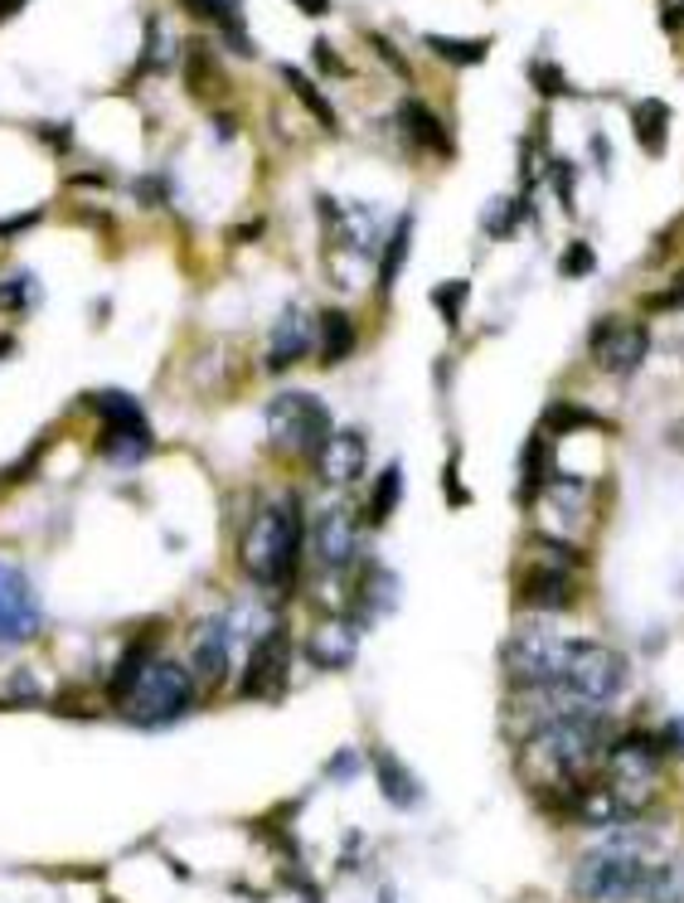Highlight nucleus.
<instances>
[{"mask_svg":"<svg viewBox=\"0 0 684 903\" xmlns=\"http://www.w3.org/2000/svg\"><path fill=\"white\" fill-rule=\"evenodd\" d=\"M631 127H637V141L645 156H665V141H670V107L661 97H645V103L631 107Z\"/></svg>","mask_w":684,"mask_h":903,"instance_id":"obj_20","label":"nucleus"},{"mask_svg":"<svg viewBox=\"0 0 684 903\" xmlns=\"http://www.w3.org/2000/svg\"><path fill=\"white\" fill-rule=\"evenodd\" d=\"M354 346H360V331H354V316L340 311V307H325L321 321H316V355H321V364H340L354 355Z\"/></svg>","mask_w":684,"mask_h":903,"instance_id":"obj_19","label":"nucleus"},{"mask_svg":"<svg viewBox=\"0 0 684 903\" xmlns=\"http://www.w3.org/2000/svg\"><path fill=\"white\" fill-rule=\"evenodd\" d=\"M301 549H307V510L297 496H272L253 510L238 540V564L258 588L282 593L301 578Z\"/></svg>","mask_w":684,"mask_h":903,"instance_id":"obj_4","label":"nucleus"},{"mask_svg":"<svg viewBox=\"0 0 684 903\" xmlns=\"http://www.w3.org/2000/svg\"><path fill=\"white\" fill-rule=\"evenodd\" d=\"M467 297H471V283L467 277H451V283H437L432 287V307H437V316L457 331L461 326V316H467Z\"/></svg>","mask_w":684,"mask_h":903,"instance_id":"obj_26","label":"nucleus"},{"mask_svg":"<svg viewBox=\"0 0 684 903\" xmlns=\"http://www.w3.org/2000/svg\"><path fill=\"white\" fill-rule=\"evenodd\" d=\"M194 700H200V680H194L190 661L156 656V661L141 670V680L131 686V694L117 704V710L127 714L137 729H170L175 719H185L194 710Z\"/></svg>","mask_w":684,"mask_h":903,"instance_id":"obj_5","label":"nucleus"},{"mask_svg":"<svg viewBox=\"0 0 684 903\" xmlns=\"http://www.w3.org/2000/svg\"><path fill=\"white\" fill-rule=\"evenodd\" d=\"M354 758H360V753H354V748H340L335 758H331V767H325V773H331V777H340V783H345V777H354V773H360V763H354Z\"/></svg>","mask_w":684,"mask_h":903,"instance_id":"obj_35","label":"nucleus"},{"mask_svg":"<svg viewBox=\"0 0 684 903\" xmlns=\"http://www.w3.org/2000/svg\"><path fill=\"white\" fill-rule=\"evenodd\" d=\"M331 433H335L331 408H325L311 389H287V394H277L272 404H267V443L282 452V457L316 461Z\"/></svg>","mask_w":684,"mask_h":903,"instance_id":"obj_6","label":"nucleus"},{"mask_svg":"<svg viewBox=\"0 0 684 903\" xmlns=\"http://www.w3.org/2000/svg\"><path fill=\"white\" fill-rule=\"evenodd\" d=\"M592 267H597V253H592V243H568L564 248V258H558V277H592Z\"/></svg>","mask_w":684,"mask_h":903,"instance_id":"obj_30","label":"nucleus"},{"mask_svg":"<svg viewBox=\"0 0 684 903\" xmlns=\"http://www.w3.org/2000/svg\"><path fill=\"white\" fill-rule=\"evenodd\" d=\"M364 467H370V437L360 428H335L325 437L321 457H316V476H321V486H331V491L354 486L364 476Z\"/></svg>","mask_w":684,"mask_h":903,"instance_id":"obj_11","label":"nucleus"},{"mask_svg":"<svg viewBox=\"0 0 684 903\" xmlns=\"http://www.w3.org/2000/svg\"><path fill=\"white\" fill-rule=\"evenodd\" d=\"M661 739H665L670 758H684V714H675V719H665V724H661Z\"/></svg>","mask_w":684,"mask_h":903,"instance_id":"obj_34","label":"nucleus"},{"mask_svg":"<svg viewBox=\"0 0 684 903\" xmlns=\"http://www.w3.org/2000/svg\"><path fill=\"white\" fill-rule=\"evenodd\" d=\"M530 78L539 83V93H544V97H558V93L568 88V83L558 78V68H554V64H544V59H539V64H530Z\"/></svg>","mask_w":684,"mask_h":903,"instance_id":"obj_32","label":"nucleus"},{"mask_svg":"<svg viewBox=\"0 0 684 903\" xmlns=\"http://www.w3.org/2000/svg\"><path fill=\"white\" fill-rule=\"evenodd\" d=\"M568 894L578 903H684V864L651 826H621L573 860Z\"/></svg>","mask_w":684,"mask_h":903,"instance_id":"obj_2","label":"nucleus"},{"mask_svg":"<svg viewBox=\"0 0 684 903\" xmlns=\"http://www.w3.org/2000/svg\"><path fill=\"white\" fill-rule=\"evenodd\" d=\"M30 291H34L30 277H10V283H0V311H24L30 307Z\"/></svg>","mask_w":684,"mask_h":903,"instance_id":"obj_31","label":"nucleus"},{"mask_svg":"<svg viewBox=\"0 0 684 903\" xmlns=\"http://www.w3.org/2000/svg\"><path fill=\"white\" fill-rule=\"evenodd\" d=\"M10 350H15V336H6V331H0V360H6Z\"/></svg>","mask_w":684,"mask_h":903,"instance_id":"obj_39","label":"nucleus"},{"mask_svg":"<svg viewBox=\"0 0 684 903\" xmlns=\"http://www.w3.org/2000/svg\"><path fill=\"white\" fill-rule=\"evenodd\" d=\"M88 404L97 408V418H103L97 457L117 461V467H137L141 457H151L156 433H151V418H146V408L137 404V399L117 394V389H103V394H93Z\"/></svg>","mask_w":684,"mask_h":903,"instance_id":"obj_7","label":"nucleus"},{"mask_svg":"<svg viewBox=\"0 0 684 903\" xmlns=\"http://www.w3.org/2000/svg\"><path fill=\"white\" fill-rule=\"evenodd\" d=\"M185 6L194 10V15H204V20H214V24H224V30L228 34H234V40H238V10H234V0H185ZM243 44V40H238Z\"/></svg>","mask_w":684,"mask_h":903,"instance_id":"obj_29","label":"nucleus"},{"mask_svg":"<svg viewBox=\"0 0 684 903\" xmlns=\"http://www.w3.org/2000/svg\"><path fill=\"white\" fill-rule=\"evenodd\" d=\"M282 73H287V83H291V88L301 93V103H307L311 113L321 117V127H325V131H340V117H335V107L325 103V97H321V88H316V83L307 78V73H297V68H282Z\"/></svg>","mask_w":684,"mask_h":903,"instance_id":"obj_27","label":"nucleus"},{"mask_svg":"<svg viewBox=\"0 0 684 903\" xmlns=\"http://www.w3.org/2000/svg\"><path fill=\"white\" fill-rule=\"evenodd\" d=\"M530 219V200L524 194H500V200H491L485 204V214H481V229L491 238H510L515 229Z\"/></svg>","mask_w":684,"mask_h":903,"instance_id":"obj_24","label":"nucleus"},{"mask_svg":"<svg viewBox=\"0 0 684 903\" xmlns=\"http://www.w3.org/2000/svg\"><path fill=\"white\" fill-rule=\"evenodd\" d=\"M40 603H34V588L20 569L0 564V646L6 641H30L40 631Z\"/></svg>","mask_w":684,"mask_h":903,"instance_id":"obj_12","label":"nucleus"},{"mask_svg":"<svg viewBox=\"0 0 684 903\" xmlns=\"http://www.w3.org/2000/svg\"><path fill=\"white\" fill-rule=\"evenodd\" d=\"M34 219H40V210H30V214H15V219H10V224H0V238H6V234H20V229H30Z\"/></svg>","mask_w":684,"mask_h":903,"instance_id":"obj_37","label":"nucleus"},{"mask_svg":"<svg viewBox=\"0 0 684 903\" xmlns=\"http://www.w3.org/2000/svg\"><path fill=\"white\" fill-rule=\"evenodd\" d=\"M360 524L364 520L354 516V506H345V500L321 510L311 540H316V559H321L325 573H350V564L360 559Z\"/></svg>","mask_w":684,"mask_h":903,"instance_id":"obj_10","label":"nucleus"},{"mask_svg":"<svg viewBox=\"0 0 684 903\" xmlns=\"http://www.w3.org/2000/svg\"><path fill=\"white\" fill-rule=\"evenodd\" d=\"M291 656H297V646H291V631L282 627V622H272V627H267L263 637L253 641L248 670H243V686H238L243 700H277V694L287 690Z\"/></svg>","mask_w":684,"mask_h":903,"instance_id":"obj_9","label":"nucleus"},{"mask_svg":"<svg viewBox=\"0 0 684 903\" xmlns=\"http://www.w3.org/2000/svg\"><path fill=\"white\" fill-rule=\"evenodd\" d=\"M398 117H403V127H408V137L423 141L432 156H451V151H457V146H451V137H447V127H442V121H437L432 113H427L423 97H408Z\"/></svg>","mask_w":684,"mask_h":903,"instance_id":"obj_21","label":"nucleus"},{"mask_svg":"<svg viewBox=\"0 0 684 903\" xmlns=\"http://www.w3.org/2000/svg\"><path fill=\"white\" fill-rule=\"evenodd\" d=\"M398 500H403V467H398V461H388V467L374 476V486H370V500H364V524H384L398 510Z\"/></svg>","mask_w":684,"mask_h":903,"instance_id":"obj_23","label":"nucleus"},{"mask_svg":"<svg viewBox=\"0 0 684 903\" xmlns=\"http://www.w3.org/2000/svg\"><path fill=\"white\" fill-rule=\"evenodd\" d=\"M316 350V321L311 311L301 307H287L277 316L272 336H267V374H287L291 364H301Z\"/></svg>","mask_w":684,"mask_h":903,"instance_id":"obj_14","label":"nucleus"},{"mask_svg":"<svg viewBox=\"0 0 684 903\" xmlns=\"http://www.w3.org/2000/svg\"><path fill=\"white\" fill-rule=\"evenodd\" d=\"M573 603H578V588H573V569L568 564H534L530 578L520 583V607H530V613H573Z\"/></svg>","mask_w":684,"mask_h":903,"instance_id":"obj_15","label":"nucleus"},{"mask_svg":"<svg viewBox=\"0 0 684 903\" xmlns=\"http://www.w3.org/2000/svg\"><path fill=\"white\" fill-rule=\"evenodd\" d=\"M621 734L617 719L592 704H568L548 724L520 739V777L544 807H568L592 777H602V758Z\"/></svg>","mask_w":684,"mask_h":903,"instance_id":"obj_3","label":"nucleus"},{"mask_svg":"<svg viewBox=\"0 0 684 903\" xmlns=\"http://www.w3.org/2000/svg\"><path fill=\"white\" fill-rule=\"evenodd\" d=\"M588 350H592V360L602 364L607 374L631 380V374L645 364V355H651V326L631 321V316H607V321L592 326Z\"/></svg>","mask_w":684,"mask_h":903,"instance_id":"obj_8","label":"nucleus"},{"mask_svg":"<svg viewBox=\"0 0 684 903\" xmlns=\"http://www.w3.org/2000/svg\"><path fill=\"white\" fill-rule=\"evenodd\" d=\"M544 428L548 433H573V428H602V418H597L592 408H583V404H548L544 413Z\"/></svg>","mask_w":684,"mask_h":903,"instance_id":"obj_28","label":"nucleus"},{"mask_svg":"<svg viewBox=\"0 0 684 903\" xmlns=\"http://www.w3.org/2000/svg\"><path fill=\"white\" fill-rule=\"evenodd\" d=\"M500 670L510 690H554L578 704L607 710L631 686V661L607 641L558 637V631L530 627L500 646Z\"/></svg>","mask_w":684,"mask_h":903,"instance_id":"obj_1","label":"nucleus"},{"mask_svg":"<svg viewBox=\"0 0 684 903\" xmlns=\"http://www.w3.org/2000/svg\"><path fill=\"white\" fill-rule=\"evenodd\" d=\"M427 49L457 68H475L485 54H491V40H447V34H427Z\"/></svg>","mask_w":684,"mask_h":903,"instance_id":"obj_25","label":"nucleus"},{"mask_svg":"<svg viewBox=\"0 0 684 903\" xmlns=\"http://www.w3.org/2000/svg\"><path fill=\"white\" fill-rule=\"evenodd\" d=\"M354 607H364V622L374 617H388L398 607V573L388 564H364L360 583H354Z\"/></svg>","mask_w":684,"mask_h":903,"instance_id":"obj_18","label":"nucleus"},{"mask_svg":"<svg viewBox=\"0 0 684 903\" xmlns=\"http://www.w3.org/2000/svg\"><path fill=\"white\" fill-rule=\"evenodd\" d=\"M316 59H321V68H325V73H345V64H340V59L331 54V44H325V40L316 44Z\"/></svg>","mask_w":684,"mask_h":903,"instance_id":"obj_36","label":"nucleus"},{"mask_svg":"<svg viewBox=\"0 0 684 903\" xmlns=\"http://www.w3.org/2000/svg\"><path fill=\"white\" fill-rule=\"evenodd\" d=\"M378 903H394V894H388V889H384V899H378Z\"/></svg>","mask_w":684,"mask_h":903,"instance_id":"obj_41","label":"nucleus"},{"mask_svg":"<svg viewBox=\"0 0 684 903\" xmlns=\"http://www.w3.org/2000/svg\"><path fill=\"white\" fill-rule=\"evenodd\" d=\"M297 10H307V15H331V0H291Z\"/></svg>","mask_w":684,"mask_h":903,"instance_id":"obj_38","label":"nucleus"},{"mask_svg":"<svg viewBox=\"0 0 684 903\" xmlns=\"http://www.w3.org/2000/svg\"><path fill=\"white\" fill-rule=\"evenodd\" d=\"M190 670L204 690H218L234 670V627L224 617H210L190 641Z\"/></svg>","mask_w":684,"mask_h":903,"instance_id":"obj_13","label":"nucleus"},{"mask_svg":"<svg viewBox=\"0 0 684 903\" xmlns=\"http://www.w3.org/2000/svg\"><path fill=\"white\" fill-rule=\"evenodd\" d=\"M554 190H558V200L573 210V194H578V166H564V161H554Z\"/></svg>","mask_w":684,"mask_h":903,"instance_id":"obj_33","label":"nucleus"},{"mask_svg":"<svg viewBox=\"0 0 684 903\" xmlns=\"http://www.w3.org/2000/svg\"><path fill=\"white\" fill-rule=\"evenodd\" d=\"M408 248H413V214H398L394 234H388L384 253H378V291H384V297L398 287V273H403V263H408Z\"/></svg>","mask_w":684,"mask_h":903,"instance_id":"obj_22","label":"nucleus"},{"mask_svg":"<svg viewBox=\"0 0 684 903\" xmlns=\"http://www.w3.org/2000/svg\"><path fill=\"white\" fill-rule=\"evenodd\" d=\"M301 651H307V661L316 670H345L354 661V651H360V631H354V622H345V617H325L307 637Z\"/></svg>","mask_w":684,"mask_h":903,"instance_id":"obj_16","label":"nucleus"},{"mask_svg":"<svg viewBox=\"0 0 684 903\" xmlns=\"http://www.w3.org/2000/svg\"><path fill=\"white\" fill-rule=\"evenodd\" d=\"M370 773H374V783H378V792H384L388 807H398V811L423 807V783L413 777V767L403 763L394 748H374L370 753Z\"/></svg>","mask_w":684,"mask_h":903,"instance_id":"obj_17","label":"nucleus"},{"mask_svg":"<svg viewBox=\"0 0 684 903\" xmlns=\"http://www.w3.org/2000/svg\"><path fill=\"white\" fill-rule=\"evenodd\" d=\"M20 6H24V0H0V20H6L10 10H20Z\"/></svg>","mask_w":684,"mask_h":903,"instance_id":"obj_40","label":"nucleus"}]
</instances>
